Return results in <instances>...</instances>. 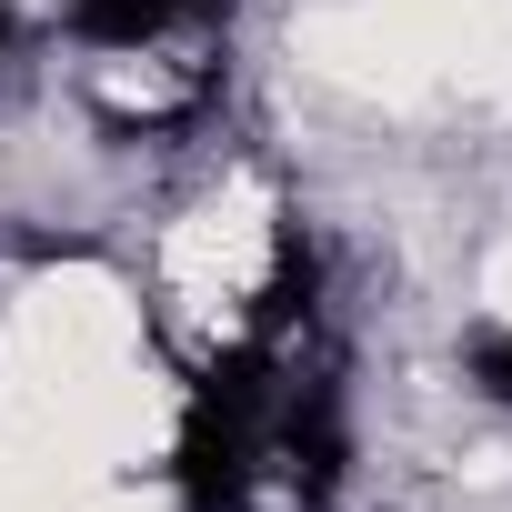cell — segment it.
<instances>
[{
  "label": "cell",
  "instance_id": "obj_6",
  "mask_svg": "<svg viewBox=\"0 0 512 512\" xmlns=\"http://www.w3.org/2000/svg\"><path fill=\"white\" fill-rule=\"evenodd\" d=\"M21 51V11H11V0H0V61H11Z\"/></svg>",
  "mask_w": 512,
  "mask_h": 512
},
{
  "label": "cell",
  "instance_id": "obj_2",
  "mask_svg": "<svg viewBox=\"0 0 512 512\" xmlns=\"http://www.w3.org/2000/svg\"><path fill=\"white\" fill-rule=\"evenodd\" d=\"M272 482H282L292 512L342 502V482H352V382H342V362L292 352V382H282V412H272Z\"/></svg>",
  "mask_w": 512,
  "mask_h": 512
},
{
  "label": "cell",
  "instance_id": "obj_5",
  "mask_svg": "<svg viewBox=\"0 0 512 512\" xmlns=\"http://www.w3.org/2000/svg\"><path fill=\"white\" fill-rule=\"evenodd\" d=\"M462 382H472V392L512 422V322H482V332L462 342Z\"/></svg>",
  "mask_w": 512,
  "mask_h": 512
},
{
  "label": "cell",
  "instance_id": "obj_3",
  "mask_svg": "<svg viewBox=\"0 0 512 512\" xmlns=\"http://www.w3.org/2000/svg\"><path fill=\"white\" fill-rule=\"evenodd\" d=\"M241 0H61V41L101 61H151L171 41H211Z\"/></svg>",
  "mask_w": 512,
  "mask_h": 512
},
{
  "label": "cell",
  "instance_id": "obj_1",
  "mask_svg": "<svg viewBox=\"0 0 512 512\" xmlns=\"http://www.w3.org/2000/svg\"><path fill=\"white\" fill-rule=\"evenodd\" d=\"M282 382H292V342H251V332H231L181 382V422H171V492H181V512H251L262 502Z\"/></svg>",
  "mask_w": 512,
  "mask_h": 512
},
{
  "label": "cell",
  "instance_id": "obj_4",
  "mask_svg": "<svg viewBox=\"0 0 512 512\" xmlns=\"http://www.w3.org/2000/svg\"><path fill=\"white\" fill-rule=\"evenodd\" d=\"M312 322H322V231H312L302 211H282V221H272V262H262V282H251L241 332H251V342H312Z\"/></svg>",
  "mask_w": 512,
  "mask_h": 512
}]
</instances>
